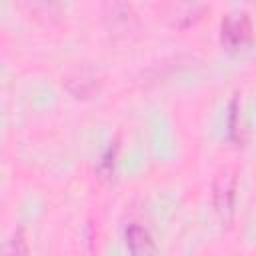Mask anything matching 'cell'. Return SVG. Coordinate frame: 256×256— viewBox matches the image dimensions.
Returning a JSON list of instances; mask_svg holds the SVG:
<instances>
[{
    "instance_id": "1",
    "label": "cell",
    "mask_w": 256,
    "mask_h": 256,
    "mask_svg": "<svg viewBox=\"0 0 256 256\" xmlns=\"http://www.w3.org/2000/svg\"><path fill=\"white\" fill-rule=\"evenodd\" d=\"M252 40V22L246 12H232L220 22V42L226 50H240Z\"/></svg>"
},
{
    "instance_id": "2",
    "label": "cell",
    "mask_w": 256,
    "mask_h": 256,
    "mask_svg": "<svg viewBox=\"0 0 256 256\" xmlns=\"http://www.w3.org/2000/svg\"><path fill=\"white\" fill-rule=\"evenodd\" d=\"M212 196H214L216 212L222 218H230L232 210H234V200H236V174L230 170L220 172L214 178Z\"/></svg>"
},
{
    "instance_id": "3",
    "label": "cell",
    "mask_w": 256,
    "mask_h": 256,
    "mask_svg": "<svg viewBox=\"0 0 256 256\" xmlns=\"http://www.w3.org/2000/svg\"><path fill=\"white\" fill-rule=\"evenodd\" d=\"M104 20H106L110 32H114V34H128L136 24L130 4L124 0H110L104 8Z\"/></svg>"
},
{
    "instance_id": "4",
    "label": "cell",
    "mask_w": 256,
    "mask_h": 256,
    "mask_svg": "<svg viewBox=\"0 0 256 256\" xmlns=\"http://www.w3.org/2000/svg\"><path fill=\"white\" fill-rule=\"evenodd\" d=\"M64 88L74 96V98H92L98 88H100V80L96 76V72L88 70V68H78L74 72H70L66 78H64Z\"/></svg>"
},
{
    "instance_id": "5",
    "label": "cell",
    "mask_w": 256,
    "mask_h": 256,
    "mask_svg": "<svg viewBox=\"0 0 256 256\" xmlns=\"http://www.w3.org/2000/svg\"><path fill=\"white\" fill-rule=\"evenodd\" d=\"M124 242L128 246V250L136 256H146V254H154L156 246L154 240L150 236V232L140 226V224H128L124 230Z\"/></svg>"
},
{
    "instance_id": "6",
    "label": "cell",
    "mask_w": 256,
    "mask_h": 256,
    "mask_svg": "<svg viewBox=\"0 0 256 256\" xmlns=\"http://www.w3.org/2000/svg\"><path fill=\"white\" fill-rule=\"evenodd\" d=\"M26 10L42 20H54L62 12V0H22Z\"/></svg>"
},
{
    "instance_id": "7",
    "label": "cell",
    "mask_w": 256,
    "mask_h": 256,
    "mask_svg": "<svg viewBox=\"0 0 256 256\" xmlns=\"http://www.w3.org/2000/svg\"><path fill=\"white\" fill-rule=\"evenodd\" d=\"M228 136L232 142H242V128H240V106L238 98H232L228 108Z\"/></svg>"
},
{
    "instance_id": "8",
    "label": "cell",
    "mask_w": 256,
    "mask_h": 256,
    "mask_svg": "<svg viewBox=\"0 0 256 256\" xmlns=\"http://www.w3.org/2000/svg\"><path fill=\"white\" fill-rule=\"evenodd\" d=\"M114 160H116V144L106 148V152L102 154V158L96 166V172L100 174V178H110L114 174Z\"/></svg>"
},
{
    "instance_id": "9",
    "label": "cell",
    "mask_w": 256,
    "mask_h": 256,
    "mask_svg": "<svg viewBox=\"0 0 256 256\" xmlns=\"http://www.w3.org/2000/svg\"><path fill=\"white\" fill-rule=\"evenodd\" d=\"M8 250H10V252H16V254H24V252H28V246H26V240H24V232H22V230H16L14 240L10 242Z\"/></svg>"
}]
</instances>
